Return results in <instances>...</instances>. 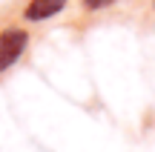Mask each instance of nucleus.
Wrapping results in <instances>:
<instances>
[{
  "label": "nucleus",
  "instance_id": "f257e3e1",
  "mask_svg": "<svg viewBox=\"0 0 155 152\" xmlns=\"http://www.w3.org/2000/svg\"><path fill=\"white\" fill-rule=\"evenodd\" d=\"M29 49V32L23 26H6L0 29V75H6L12 66H17Z\"/></svg>",
  "mask_w": 155,
  "mask_h": 152
},
{
  "label": "nucleus",
  "instance_id": "f03ea898",
  "mask_svg": "<svg viewBox=\"0 0 155 152\" xmlns=\"http://www.w3.org/2000/svg\"><path fill=\"white\" fill-rule=\"evenodd\" d=\"M66 6H69V0H26L20 17L26 23H43V20L58 17Z\"/></svg>",
  "mask_w": 155,
  "mask_h": 152
},
{
  "label": "nucleus",
  "instance_id": "7ed1b4c3",
  "mask_svg": "<svg viewBox=\"0 0 155 152\" xmlns=\"http://www.w3.org/2000/svg\"><path fill=\"white\" fill-rule=\"evenodd\" d=\"M118 0H81V6L86 11H101V9H109V6H115Z\"/></svg>",
  "mask_w": 155,
  "mask_h": 152
}]
</instances>
